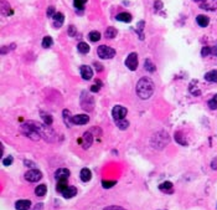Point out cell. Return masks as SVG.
Returning <instances> with one entry per match:
<instances>
[{
	"instance_id": "6da1fadb",
	"label": "cell",
	"mask_w": 217,
	"mask_h": 210,
	"mask_svg": "<svg viewBox=\"0 0 217 210\" xmlns=\"http://www.w3.org/2000/svg\"><path fill=\"white\" fill-rule=\"evenodd\" d=\"M155 85L149 77H143L137 83V94L141 100H148L153 96Z\"/></svg>"
},
{
	"instance_id": "7a4b0ae2",
	"label": "cell",
	"mask_w": 217,
	"mask_h": 210,
	"mask_svg": "<svg viewBox=\"0 0 217 210\" xmlns=\"http://www.w3.org/2000/svg\"><path fill=\"white\" fill-rule=\"evenodd\" d=\"M35 128L37 129V132L40 133V136L44 137L46 141L48 142H53L55 141V132H53L48 124H41V123H36V122H31Z\"/></svg>"
},
{
	"instance_id": "3957f363",
	"label": "cell",
	"mask_w": 217,
	"mask_h": 210,
	"mask_svg": "<svg viewBox=\"0 0 217 210\" xmlns=\"http://www.w3.org/2000/svg\"><path fill=\"white\" fill-rule=\"evenodd\" d=\"M97 52H98V56L103 60H109L116 56V50L109 46H105V45H101L98 47Z\"/></svg>"
},
{
	"instance_id": "277c9868",
	"label": "cell",
	"mask_w": 217,
	"mask_h": 210,
	"mask_svg": "<svg viewBox=\"0 0 217 210\" xmlns=\"http://www.w3.org/2000/svg\"><path fill=\"white\" fill-rule=\"evenodd\" d=\"M23 131H24L25 134H27V137L31 138L32 141H39L41 138L40 133L37 132V129L35 128V126H30V123L29 124H24L23 126Z\"/></svg>"
},
{
	"instance_id": "5b68a950",
	"label": "cell",
	"mask_w": 217,
	"mask_h": 210,
	"mask_svg": "<svg viewBox=\"0 0 217 210\" xmlns=\"http://www.w3.org/2000/svg\"><path fill=\"white\" fill-rule=\"evenodd\" d=\"M41 178H42V173L37 169H31V170H29V171L25 173V179L27 182H31V183L39 182Z\"/></svg>"
},
{
	"instance_id": "8992f818",
	"label": "cell",
	"mask_w": 217,
	"mask_h": 210,
	"mask_svg": "<svg viewBox=\"0 0 217 210\" xmlns=\"http://www.w3.org/2000/svg\"><path fill=\"white\" fill-rule=\"evenodd\" d=\"M125 66L130 71H135L138 68V55L135 52H132L125 60Z\"/></svg>"
},
{
	"instance_id": "52a82bcc",
	"label": "cell",
	"mask_w": 217,
	"mask_h": 210,
	"mask_svg": "<svg viewBox=\"0 0 217 210\" xmlns=\"http://www.w3.org/2000/svg\"><path fill=\"white\" fill-rule=\"evenodd\" d=\"M112 116L116 121H120V120H124L125 116H126V108L123 107V106H116L112 111Z\"/></svg>"
},
{
	"instance_id": "ba28073f",
	"label": "cell",
	"mask_w": 217,
	"mask_h": 210,
	"mask_svg": "<svg viewBox=\"0 0 217 210\" xmlns=\"http://www.w3.org/2000/svg\"><path fill=\"white\" fill-rule=\"evenodd\" d=\"M80 142L82 143V146H83V148H84V149H88L89 147L92 146L93 137H92V134H91L89 132H86L84 134H83V137H82V139H80Z\"/></svg>"
},
{
	"instance_id": "9c48e42d",
	"label": "cell",
	"mask_w": 217,
	"mask_h": 210,
	"mask_svg": "<svg viewBox=\"0 0 217 210\" xmlns=\"http://www.w3.org/2000/svg\"><path fill=\"white\" fill-rule=\"evenodd\" d=\"M72 121H73V124H86L89 122V116H87V114H76V116H73V118H72Z\"/></svg>"
},
{
	"instance_id": "30bf717a",
	"label": "cell",
	"mask_w": 217,
	"mask_h": 210,
	"mask_svg": "<svg viewBox=\"0 0 217 210\" xmlns=\"http://www.w3.org/2000/svg\"><path fill=\"white\" fill-rule=\"evenodd\" d=\"M81 105H82V108H83V109H86V111H92V109H93V106H94V101H93L92 96L87 94V101H84L83 98H81Z\"/></svg>"
},
{
	"instance_id": "8fae6325",
	"label": "cell",
	"mask_w": 217,
	"mask_h": 210,
	"mask_svg": "<svg viewBox=\"0 0 217 210\" xmlns=\"http://www.w3.org/2000/svg\"><path fill=\"white\" fill-rule=\"evenodd\" d=\"M81 76H82L83 80H91L92 76H93L92 68L89 67V66H86V65L81 66Z\"/></svg>"
},
{
	"instance_id": "7c38bea8",
	"label": "cell",
	"mask_w": 217,
	"mask_h": 210,
	"mask_svg": "<svg viewBox=\"0 0 217 210\" xmlns=\"http://www.w3.org/2000/svg\"><path fill=\"white\" fill-rule=\"evenodd\" d=\"M69 170L66 169V168H61V169H57L56 173H55V177H56V180H63V179H68L69 177Z\"/></svg>"
},
{
	"instance_id": "4fadbf2b",
	"label": "cell",
	"mask_w": 217,
	"mask_h": 210,
	"mask_svg": "<svg viewBox=\"0 0 217 210\" xmlns=\"http://www.w3.org/2000/svg\"><path fill=\"white\" fill-rule=\"evenodd\" d=\"M16 210H29L31 208V201L30 200H17L15 203Z\"/></svg>"
},
{
	"instance_id": "5bb4252c",
	"label": "cell",
	"mask_w": 217,
	"mask_h": 210,
	"mask_svg": "<svg viewBox=\"0 0 217 210\" xmlns=\"http://www.w3.org/2000/svg\"><path fill=\"white\" fill-rule=\"evenodd\" d=\"M76 194H77V189H76L75 186H67V188L63 190V192H62V195H63V198H66V199L73 198Z\"/></svg>"
},
{
	"instance_id": "9a60e30c",
	"label": "cell",
	"mask_w": 217,
	"mask_h": 210,
	"mask_svg": "<svg viewBox=\"0 0 217 210\" xmlns=\"http://www.w3.org/2000/svg\"><path fill=\"white\" fill-rule=\"evenodd\" d=\"M80 177H81V180H82V182L87 183V182L91 180V178H92V171L89 170L88 168H83V169L81 170V173H80Z\"/></svg>"
},
{
	"instance_id": "2e32d148",
	"label": "cell",
	"mask_w": 217,
	"mask_h": 210,
	"mask_svg": "<svg viewBox=\"0 0 217 210\" xmlns=\"http://www.w3.org/2000/svg\"><path fill=\"white\" fill-rule=\"evenodd\" d=\"M196 23L198 24V26H201V28H206L210 23V19L206 16V15H198L196 17Z\"/></svg>"
},
{
	"instance_id": "e0dca14e",
	"label": "cell",
	"mask_w": 217,
	"mask_h": 210,
	"mask_svg": "<svg viewBox=\"0 0 217 210\" xmlns=\"http://www.w3.org/2000/svg\"><path fill=\"white\" fill-rule=\"evenodd\" d=\"M116 19L118 21H123V23H130L132 21V15L129 13H120L116 16Z\"/></svg>"
},
{
	"instance_id": "ac0fdd59",
	"label": "cell",
	"mask_w": 217,
	"mask_h": 210,
	"mask_svg": "<svg viewBox=\"0 0 217 210\" xmlns=\"http://www.w3.org/2000/svg\"><path fill=\"white\" fill-rule=\"evenodd\" d=\"M205 80L208 81V82H217V70L208 71L205 75Z\"/></svg>"
},
{
	"instance_id": "d6986e66",
	"label": "cell",
	"mask_w": 217,
	"mask_h": 210,
	"mask_svg": "<svg viewBox=\"0 0 217 210\" xmlns=\"http://www.w3.org/2000/svg\"><path fill=\"white\" fill-rule=\"evenodd\" d=\"M53 19H55V28H61V25L63 24L65 20V16L62 13H56L53 15Z\"/></svg>"
},
{
	"instance_id": "ffe728a7",
	"label": "cell",
	"mask_w": 217,
	"mask_h": 210,
	"mask_svg": "<svg viewBox=\"0 0 217 210\" xmlns=\"http://www.w3.org/2000/svg\"><path fill=\"white\" fill-rule=\"evenodd\" d=\"M72 118H73V116H71V112L68 109H63V121L68 127H71L72 124H73Z\"/></svg>"
},
{
	"instance_id": "44dd1931",
	"label": "cell",
	"mask_w": 217,
	"mask_h": 210,
	"mask_svg": "<svg viewBox=\"0 0 217 210\" xmlns=\"http://www.w3.org/2000/svg\"><path fill=\"white\" fill-rule=\"evenodd\" d=\"M46 192H47V186L45 184H40V185L36 186V189H35V194L37 195V197H44L46 194Z\"/></svg>"
},
{
	"instance_id": "7402d4cb",
	"label": "cell",
	"mask_w": 217,
	"mask_h": 210,
	"mask_svg": "<svg viewBox=\"0 0 217 210\" xmlns=\"http://www.w3.org/2000/svg\"><path fill=\"white\" fill-rule=\"evenodd\" d=\"M104 35H105L107 39H114V37L117 36V29H116V28H113V26L107 28V30H105Z\"/></svg>"
},
{
	"instance_id": "603a6c76",
	"label": "cell",
	"mask_w": 217,
	"mask_h": 210,
	"mask_svg": "<svg viewBox=\"0 0 217 210\" xmlns=\"http://www.w3.org/2000/svg\"><path fill=\"white\" fill-rule=\"evenodd\" d=\"M67 179H63V180H57V185H56V190L60 193H62L63 190L67 188Z\"/></svg>"
},
{
	"instance_id": "cb8c5ba5",
	"label": "cell",
	"mask_w": 217,
	"mask_h": 210,
	"mask_svg": "<svg viewBox=\"0 0 217 210\" xmlns=\"http://www.w3.org/2000/svg\"><path fill=\"white\" fill-rule=\"evenodd\" d=\"M53 44V40H52V37L51 36H45L44 39H42V47L44 49H48L51 47Z\"/></svg>"
},
{
	"instance_id": "d4e9b609",
	"label": "cell",
	"mask_w": 217,
	"mask_h": 210,
	"mask_svg": "<svg viewBox=\"0 0 217 210\" xmlns=\"http://www.w3.org/2000/svg\"><path fill=\"white\" fill-rule=\"evenodd\" d=\"M77 49H78V51H80L81 53H87V52H89V45H88L87 42H80V44L77 45Z\"/></svg>"
},
{
	"instance_id": "484cf974",
	"label": "cell",
	"mask_w": 217,
	"mask_h": 210,
	"mask_svg": "<svg viewBox=\"0 0 217 210\" xmlns=\"http://www.w3.org/2000/svg\"><path fill=\"white\" fill-rule=\"evenodd\" d=\"M88 37H89V40H91L92 42H97L101 39V34L98 31H91L89 35H88Z\"/></svg>"
},
{
	"instance_id": "4316f807",
	"label": "cell",
	"mask_w": 217,
	"mask_h": 210,
	"mask_svg": "<svg viewBox=\"0 0 217 210\" xmlns=\"http://www.w3.org/2000/svg\"><path fill=\"white\" fill-rule=\"evenodd\" d=\"M175 141L179 143V144H181V146H187V142L183 139V134L180 132H176L175 133Z\"/></svg>"
},
{
	"instance_id": "83f0119b",
	"label": "cell",
	"mask_w": 217,
	"mask_h": 210,
	"mask_svg": "<svg viewBox=\"0 0 217 210\" xmlns=\"http://www.w3.org/2000/svg\"><path fill=\"white\" fill-rule=\"evenodd\" d=\"M144 21H139L138 25H137V32L139 34V37H140V40L144 39V34H143V29H144Z\"/></svg>"
},
{
	"instance_id": "f1b7e54d",
	"label": "cell",
	"mask_w": 217,
	"mask_h": 210,
	"mask_svg": "<svg viewBox=\"0 0 217 210\" xmlns=\"http://www.w3.org/2000/svg\"><path fill=\"white\" fill-rule=\"evenodd\" d=\"M41 116H42V120L45 122V124H48L51 126L52 124V117L50 116L48 113H45V112H41Z\"/></svg>"
},
{
	"instance_id": "f546056e",
	"label": "cell",
	"mask_w": 217,
	"mask_h": 210,
	"mask_svg": "<svg viewBox=\"0 0 217 210\" xmlns=\"http://www.w3.org/2000/svg\"><path fill=\"white\" fill-rule=\"evenodd\" d=\"M144 66H145V70L147 71H149V72H154L155 71V66H154V64L150 61V60H145V62H144Z\"/></svg>"
},
{
	"instance_id": "4dcf8cb0",
	"label": "cell",
	"mask_w": 217,
	"mask_h": 210,
	"mask_svg": "<svg viewBox=\"0 0 217 210\" xmlns=\"http://www.w3.org/2000/svg\"><path fill=\"white\" fill-rule=\"evenodd\" d=\"M117 126L119 129H126L129 127V122L125 120H120V121H117Z\"/></svg>"
},
{
	"instance_id": "1f68e13d",
	"label": "cell",
	"mask_w": 217,
	"mask_h": 210,
	"mask_svg": "<svg viewBox=\"0 0 217 210\" xmlns=\"http://www.w3.org/2000/svg\"><path fill=\"white\" fill-rule=\"evenodd\" d=\"M87 0H73V4H75V8L76 9H83L84 8V4H86Z\"/></svg>"
},
{
	"instance_id": "d6a6232c",
	"label": "cell",
	"mask_w": 217,
	"mask_h": 210,
	"mask_svg": "<svg viewBox=\"0 0 217 210\" xmlns=\"http://www.w3.org/2000/svg\"><path fill=\"white\" fill-rule=\"evenodd\" d=\"M171 188H173V183L171 182H164V183H161L159 185L160 190H166V189H171Z\"/></svg>"
},
{
	"instance_id": "836d02e7",
	"label": "cell",
	"mask_w": 217,
	"mask_h": 210,
	"mask_svg": "<svg viewBox=\"0 0 217 210\" xmlns=\"http://www.w3.org/2000/svg\"><path fill=\"white\" fill-rule=\"evenodd\" d=\"M211 52H213V50L211 49V47H207V46H205L202 50H201V55L205 57V56H208Z\"/></svg>"
},
{
	"instance_id": "e575fe53",
	"label": "cell",
	"mask_w": 217,
	"mask_h": 210,
	"mask_svg": "<svg viewBox=\"0 0 217 210\" xmlns=\"http://www.w3.org/2000/svg\"><path fill=\"white\" fill-rule=\"evenodd\" d=\"M12 162H14V158H12L11 156H9L8 158H4V159H3V164H4L5 167L11 165V164H12Z\"/></svg>"
},
{
	"instance_id": "d590c367",
	"label": "cell",
	"mask_w": 217,
	"mask_h": 210,
	"mask_svg": "<svg viewBox=\"0 0 217 210\" xmlns=\"http://www.w3.org/2000/svg\"><path fill=\"white\" fill-rule=\"evenodd\" d=\"M68 35L72 36V37L77 35V30H76V28H75L73 25H69V26H68Z\"/></svg>"
},
{
	"instance_id": "8d00e7d4",
	"label": "cell",
	"mask_w": 217,
	"mask_h": 210,
	"mask_svg": "<svg viewBox=\"0 0 217 210\" xmlns=\"http://www.w3.org/2000/svg\"><path fill=\"white\" fill-rule=\"evenodd\" d=\"M55 14H56L55 8H53V6H48V9H47V11H46L47 17H53V15H55Z\"/></svg>"
},
{
	"instance_id": "74e56055",
	"label": "cell",
	"mask_w": 217,
	"mask_h": 210,
	"mask_svg": "<svg viewBox=\"0 0 217 210\" xmlns=\"http://www.w3.org/2000/svg\"><path fill=\"white\" fill-rule=\"evenodd\" d=\"M207 106H208L211 109H216V108H217V102L212 98V100H210V101L207 102Z\"/></svg>"
},
{
	"instance_id": "f35d334b",
	"label": "cell",
	"mask_w": 217,
	"mask_h": 210,
	"mask_svg": "<svg viewBox=\"0 0 217 210\" xmlns=\"http://www.w3.org/2000/svg\"><path fill=\"white\" fill-rule=\"evenodd\" d=\"M102 184H103V188H112L113 185H116V182L114 180L113 182H105V180H103Z\"/></svg>"
},
{
	"instance_id": "ab89813d",
	"label": "cell",
	"mask_w": 217,
	"mask_h": 210,
	"mask_svg": "<svg viewBox=\"0 0 217 210\" xmlns=\"http://www.w3.org/2000/svg\"><path fill=\"white\" fill-rule=\"evenodd\" d=\"M103 210H125L120 206H117V205H113V206H108V208H104Z\"/></svg>"
},
{
	"instance_id": "60d3db41",
	"label": "cell",
	"mask_w": 217,
	"mask_h": 210,
	"mask_svg": "<svg viewBox=\"0 0 217 210\" xmlns=\"http://www.w3.org/2000/svg\"><path fill=\"white\" fill-rule=\"evenodd\" d=\"M99 85H101V82H99L98 85H97V83H96V85H93V86L91 87V91H92V92H98V91H99V88H101V86H99Z\"/></svg>"
},
{
	"instance_id": "b9f144b4",
	"label": "cell",
	"mask_w": 217,
	"mask_h": 210,
	"mask_svg": "<svg viewBox=\"0 0 217 210\" xmlns=\"http://www.w3.org/2000/svg\"><path fill=\"white\" fill-rule=\"evenodd\" d=\"M211 168L212 169H217V157L213 158V160L211 162Z\"/></svg>"
},
{
	"instance_id": "7bdbcfd3",
	"label": "cell",
	"mask_w": 217,
	"mask_h": 210,
	"mask_svg": "<svg viewBox=\"0 0 217 210\" xmlns=\"http://www.w3.org/2000/svg\"><path fill=\"white\" fill-rule=\"evenodd\" d=\"M154 5H155V9H156V10H159V9H161V8H162V3H161V2H159V0H158V2H155V4H154Z\"/></svg>"
},
{
	"instance_id": "ee69618b",
	"label": "cell",
	"mask_w": 217,
	"mask_h": 210,
	"mask_svg": "<svg viewBox=\"0 0 217 210\" xmlns=\"http://www.w3.org/2000/svg\"><path fill=\"white\" fill-rule=\"evenodd\" d=\"M94 66H96V70H97V71H102V70H103L102 65H101V64H98V62H94Z\"/></svg>"
},
{
	"instance_id": "f6af8a7d",
	"label": "cell",
	"mask_w": 217,
	"mask_h": 210,
	"mask_svg": "<svg viewBox=\"0 0 217 210\" xmlns=\"http://www.w3.org/2000/svg\"><path fill=\"white\" fill-rule=\"evenodd\" d=\"M24 163H25V165H26V167H34V165H35V164H34L32 162H30V160H25Z\"/></svg>"
},
{
	"instance_id": "bcb514c9",
	"label": "cell",
	"mask_w": 217,
	"mask_h": 210,
	"mask_svg": "<svg viewBox=\"0 0 217 210\" xmlns=\"http://www.w3.org/2000/svg\"><path fill=\"white\" fill-rule=\"evenodd\" d=\"M41 208H42V204H39V206H36V208H35L34 210H40Z\"/></svg>"
},
{
	"instance_id": "7dc6e473",
	"label": "cell",
	"mask_w": 217,
	"mask_h": 210,
	"mask_svg": "<svg viewBox=\"0 0 217 210\" xmlns=\"http://www.w3.org/2000/svg\"><path fill=\"white\" fill-rule=\"evenodd\" d=\"M195 2H197V3H202V2H205V0H195Z\"/></svg>"
},
{
	"instance_id": "c3c4849f",
	"label": "cell",
	"mask_w": 217,
	"mask_h": 210,
	"mask_svg": "<svg viewBox=\"0 0 217 210\" xmlns=\"http://www.w3.org/2000/svg\"><path fill=\"white\" fill-rule=\"evenodd\" d=\"M213 100H215V101L217 102V94H215V96H213Z\"/></svg>"
}]
</instances>
